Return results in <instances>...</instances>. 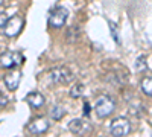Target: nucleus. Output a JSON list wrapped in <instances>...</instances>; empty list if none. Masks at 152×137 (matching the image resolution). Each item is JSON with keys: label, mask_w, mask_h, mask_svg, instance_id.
<instances>
[{"label": "nucleus", "mask_w": 152, "mask_h": 137, "mask_svg": "<svg viewBox=\"0 0 152 137\" xmlns=\"http://www.w3.org/2000/svg\"><path fill=\"white\" fill-rule=\"evenodd\" d=\"M114 108H116V102H114V99L108 95L99 96L96 104H94V111H96L97 117H100V119L108 117L110 114H113Z\"/></svg>", "instance_id": "obj_1"}, {"label": "nucleus", "mask_w": 152, "mask_h": 137, "mask_svg": "<svg viewBox=\"0 0 152 137\" xmlns=\"http://www.w3.org/2000/svg\"><path fill=\"white\" fill-rule=\"evenodd\" d=\"M110 133H111L113 137L128 136L131 133V122L123 116H119L116 119H113L111 123H110Z\"/></svg>", "instance_id": "obj_2"}, {"label": "nucleus", "mask_w": 152, "mask_h": 137, "mask_svg": "<svg viewBox=\"0 0 152 137\" xmlns=\"http://www.w3.org/2000/svg\"><path fill=\"white\" fill-rule=\"evenodd\" d=\"M73 79V75L72 72L64 67V66H59V67H55L49 72V81L52 84H67Z\"/></svg>", "instance_id": "obj_3"}, {"label": "nucleus", "mask_w": 152, "mask_h": 137, "mask_svg": "<svg viewBox=\"0 0 152 137\" xmlns=\"http://www.w3.org/2000/svg\"><path fill=\"white\" fill-rule=\"evenodd\" d=\"M67 17H69V11L67 8L64 6H56L55 9H52L49 15V24L55 29H61L62 26L66 24L67 21Z\"/></svg>", "instance_id": "obj_4"}, {"label": "nucleus", "mask_w": 152, "mask_h": 137, "mask_svg": "<svg viewBox=\"0 0 152 137\" xmlns=\"http://www.w3.org/2000/svg\"><path fill=\"white\" fill-rule=\"evenodd\" d=\"M24 26V20L21 15H14V17H11L6 23V26L3 29V34L6 37H15L20 34V31L23 29Z\"/></svg>", "instance_id": "obj_5"}, {"label": "nucleus", "mask_w": 152, "mask_h": 137, "mask_svg": "<svg viewBox=\"0 0 152 137\" xmlns=\"http://www.w3.org/2000/svg\"><path fill=\"white\" fill-rule=\"evenodd\" d=\"M23 59H24L23 55L18 52H5L0 58V64H2L3 69H14L23 63Z\"/></svg>", "instance_id": "obj_6"}, {"label": "nucleus", "mask_w": 152, "mask_h": 137, "mask_svg": "<svg viewBox=\"0 0 152 137\" xmlns=\"http://www.w3.org/2000/svg\"><path fill=\"white\" fill-rule=\"evenodd\" d=\"M47 130H49V120L46 117H37L28 125V131L31 134H43Z\"/></svg>", "instance_id": "obj_7"}, {"label": "nucleus", "mask_w": 152, "mask_h": 137, "mask_svg": "<svg viewBox=\"0 0 152 137\" xmlns=\"http://www.w3.org/2000/svg\"><path fill=\"white\" fill-rule=\"evenodd\" d=\"M20 81H21V72H18V70L9 72L3 76V82L8 90H17L20 85Z\"/></svg>", "instance_id": "obj_8"}, {"label": "nucleus", "mask_w": 152, "mask_h": 137, "mask_svg": "<svg viewBox=\"0 0 152 137\" xmlns=\"http://www.w3.org/2000/svg\"><path fill=\"white\" fill-rule=\"evenodd\" d=\"M26 102L32 107V108H41L46 102L44 96L40 92H31L26 95Z\"/></svg>", "instance_id": "obj_9"}, {"label": "nucleus", "mask_w": 152, "mask_h": 137, "mask_svg": "<svg viewBox=\"0 0 152 137\" xmlns=\"http://www.w3.org/2000/svg\"><path fill=\"white\" fill-rule=\"evenodd\" d=\"M69 130L73 134H76V136H81V134H84L88 130V123L85 120H82V119H73L69 123Z\"/></svg>", "instance_id": "obj_10"}, {"label": "nucleus", "mask_w": 152, "mask_h": 137, "mask_svg": "<svg viewBox=\"0 0 152 137\" xmlns=\"http://www.w3.org/2000/svg\"><path fill=\"white\" fill-rule=\"evenodd\" d=\"M66 114H67V110L59 104H55L52 108H50V117H52L53 120H61Z\"/></svg>", "instance_id": "obj_11"}, {"label": "nucleus", "mask_w": 152, "mask_h": 137, "mask_svg": "<svg viewBox=\"0 0 152 137\" xmlns=\"http://www.w3.org/2000/svg\"><path fill=\"white\" fill-rule=\"evenodd\" d=\"M140 89L146 96H152V76H146L140 82Z\"/></svg>", "instance_id": "obj_12"}, {"label": "nucleus", "mask_w": 152, "mask_h": 137, "mask_svg": "<svg viewBox=\"0 0 152 137\" xmlns=\"http://www.w3.org/2000/svg\"><path fill=\"white\" fill-rule=\"evenodd\" d=\"M84 95V85L82 84H75L70 90V96L72 97H81Z\"/></svg>", "instance_id": "obj_13"}, {"label": "nucleus", "mask_w": 152, "mask_h": 137, "mask_svg": "<svg viewBox=\"0 0 152 137\" xmlns=\"http://www.w3.org/2000/svg\"><path fill=\"white\" fill-rule=\"evenodd\" d=\"M108 24H110V29H111V35H113V40L116 41L117 44H120L122 41H120V37H119V31H117V26L114 24L113 21H108Z\"/></svg>", "instance_id": "obj_14"}, {"label": "nucleus", "mask_w": 152, "mask_h": 137, "mask_svg": "<svg viewBox=\"0 0 152 137\" xmlns=\"http://www.w3.org/2000/svg\"><path fill=\"white\" fill-rule=\"evenodd\" d=\"M135 69H137L138 72L146 70V58H145L143 55L137 58V61H135Z\"/></svg>", "instance_id": "obj_15"}, {"label": "nucleus", "mask_w": 152, "mask_h": 137, "mask_svg": "<svg viewBox=\"0 0 152 137\" xmlns=\"http://www.w3.org/2000/svg\"><path fill=\"white\" fill-rule=\"evenodd\" d=\"M6 15L3 14V12H2V15H0V26H2V31L5 29V26H6Z\"/></svg>", "instance_id": "obj_16"}, {"label": "nucleus", "mask_w": 152, "mask_h": 137, "mask_svg": "<svg viewBox=\"0 0 152 137\" xmlns=\"http://www.w3.org/2000/svg\"><path fill=\"white\" fill-rule=\"evenodd\" d=\"M6 104H8V99H5V96L2 95V107H5Z\"/></svg>", "instance_id": "obj_17"}, {"label": "nucleus", "mask_w": 152, "mask_h": 137, "mask_svg": "<svg viewBox=\"0 0 152 137\" xmlns=\"http://www.w3.org/2000/svg\"><path fill=\"white\" fill-rule=\"evenodd\" d=\"M84 110H85V114H88V104H85V107H84Z\"/></svg>", "instance_id": "obj_18"}]
</instances>
